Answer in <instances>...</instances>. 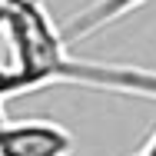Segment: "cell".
Listing matches in <instances>:
<instances>
[{
    "label": "cell",
    "instance_id": "6da1fadb",
    "mask_svg": "<svg viewBox=\"0 0 156 156\" xmlns=\"http://www.w3.org/2000/svg\"><path fill=\"white\" fill-rule=\"evenodd\" d=\"M76 140L53 120H7L0 133V156H73Z\"/></svg>",
    "mask_w": 156,
    "mask_h": 156
},
{
    "label": "cell",
    "instance_id": "7a4b0ae2",
    "mask_svg": "<svg viewBox=\"0 0 156 156\" xmlns=\"http://www.w3.org/2000/svg\"><path fill=\"white\" fill-rule=\"evenodd\" d=\"M143 3L146 0H90L83 10H76L63 23V37H66V43H83L93 33H100L103 27H110V23L123 20L126 13L140 10Z\"/></svg>",
    "mask_w": 156,
    "mask_h": 156
},
{
    "label": "cell",
    "instance_id": "3957f363",
    "mask_svg": "<svg viewBox=\"0 0 156 156\" xmlns=\"http://www.w3.org/2000/svg\"><path fill=\"white\" fill-rule=\"evenodd\" d=\"M136 156H156V133L150 136V140H146V143H143V150H140Z\"/></svg>",
    "mask_w": 156,
    "mask_h": 156
}]
</instances>
